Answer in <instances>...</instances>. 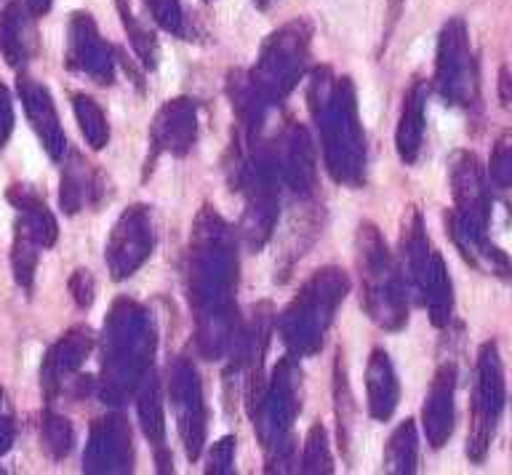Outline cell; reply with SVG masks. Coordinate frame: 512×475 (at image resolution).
Instances as JSON below:
<instances>
[{
	"instance_id": "cell-15",
	"label": "cell",
	"mask_w": 512,
	"mask_h": 475,
	"mask_svg": "<svg viewBox=\"0 0 512 475\" xmlns=\"http://www.w3.org/2000/svg\"><path fill=\"white\" fill-rule=\"evenodd\" d=\"M454 390L456 366L454 363H443L432 377L422 411L424 433H427V441H430L432 449H443L451 433H454Z\"/></svg>"
},
{
	"instance_id": "cell-8",
	"label": "cell",
	"mask_w": 512,
	"mask_h": 475,
	"mask_svg": "<svg viewBox=\"0 0 512 475\" xmlns=\"http://www.w3.org/2000/svg\"><path fill=\"white\" fill-rule=\"evenodd\" d=\"M67 67L102 86H110L115 78V51L102 41L94 17L86 11H75L67 25Z\"/></svg>"
},
{
	"instance_id": "cell-1",
	"label": "cell",
	"mask_w": 512,
	"mask_h": 475,
	"mask_svg": "<svg viewBox=\"0 0 512 475\" xmlns=\"http://www.w3.org/2000/svg\"><path fill=\"white\" fill-rule=\"evenodd\" d=\"M307 99L323 134L328 171L336 182L358 187L366 171V147L352 83L347 78L334 81V73L328 67H318L310 75Z\"/></svg>"
},
{
	"instance_id": "cell-7",
	"label": "cell",
	"mask_w": 512,
	"mask_h": 475,
	"mask_svg": "<svg viewBox=\"0 0 512 475\" xmlns=\"http://www.w3.org/2000/svg\"><path fill=\"white\" fill-rule=\"evenodd\" d=\"M152 227L147 206H128L115 222L107 241V267L115 281L134 275L152 251Z\"/></svg>"
},
{
	"instance_id": "cell-2",
	"label": "cell",
	"mask_w": 512,
	"mask_h": 475,
	"mask_svg": "<svg viewBox=\"0 0 512 475\" xmlns=\"http://www.w3.org/2000/svg\"><path fill=\"white\" fill-rule=\"evenodd\" d=\"M152 326L142 307L128 299L115 302L104 329V398L120 403V398L142 385L144 369L150 366Z\"/></svg>"
},
{
	"instance_id": "cell-19",
	"label": "cell",
	"mask_w": 512,
	"mask_h": 475,
	"mask_svg": "<svg viewBox=\"0 0 512 475\" xmlns=\"http://www.w3.org/2000/svg\"><path fill=\"white\" fill-rule=\"evenodd\" d=\"M6 198L8 203L19 211V219H16V222H19L43 249H51L56 243V238H59V225H56L54 214L48 211L46 201L27 185H11L8 187Z\"/></svg>"
},
{
	"instance_id": "cell-5",
	"label": "cell",
	"mask_w": 512,
	"mask_h": 475,
	"mask_svg": "<svg viewBox=\"0 0 512 475\" xmlns=\"http://www.w3.org/2000/svg\"><path fill=\"white\" fill-rule=\"evenodd\" d=\"M312 25L307 19H294L291 25H283L280 30L264 41L259 65L251 73V81L259 89L267 105H278L280 99L291 94L296 81L307 70V57H310Z\"/></svg>"
},
{
	"instance_id": "cell-26",
	"label": "cell",
	"mask_w": 512,
	"mask_h": 475,
	"mask_svg": "<svg viewBox=\"0 0 512 475\" xmlns=\"http://www.w3.org/2000/svg\"><path fill=\"white\" fill-rule=\"evenodd\" d=\"M115 3H118V14L123 19L128 38H131L136 57L147 70H155L158 67V38L150 27L144 25L142 17H136V11L131 9V0H115Z\"/></svg>"
},
{
	"instance_id": "cell-28",
	"label": "cell",
	"mask_w": 512,
	"mask_h": 475,
	"mask_svg": "<svg viewBox=\"0 0 512 475\" xmlns=\"http://www.w3.org/2000/svg\"><path fill=\"white\" fill-rule=\"evenodd\" d=\"M40 246L35 238H32L27 230H24L19 222H16L14 230V246H11V267H14V278L22 289L30 291L32 281H35V270H38V257Z\"/></svg>"
},
{
	"instance_id": "cell-4",
	"label": "cell",
	"mask_w": 512,
	"mask_h": 475,
	"mask_svg": "<svg viewBox=\"0 0 512 475\" xmlns=\"http://www.w3.org/2000/svg\"><path fill=\"white\" fill-rule=\"evenodd\" d=\"M347 286H350V281L339 267H326L299 291L294 305L286 307L280 329H283L286 345L294 353H318L328 321L334 318L336 305L347 294Z\"/></svg>"
},
{
	"instance_id": "cell-23",
	"label": "cell",
	"mask_w": 512,
	"mask_h": 475,
	"mask_svg": "<svg viewBox=\"0 0 512 475\" xmlns=\"http://www.w3.org/2000/svg\"><path fill=\"white\" fill-rule=\"evenodd\" d=\"M430 246H427V233H424V222L419 211H411L406 225V235H403V283L414 286L419 294L424 291V281L430 273Z\"/></svg>"
},
{
	"instance_id": "cell-24",
	"label": "cell",
	"mask_w": 512,
	"mask_h": 475,
	"mask_svg": "<svg viewBox=\"0 0 512 475\" xmlns=\"http://www.w3.org/2000/svg\"><path fill=\"white\" fill-rule=\"evenodd\" d=\"M422 302L430 310L432 326L443 329L451 318V307H454V291H451V278H448L446 262L440 254H432L430 273H427V281H424Z\"/></svg>"
},
{
	"instance_id": "cell-9",
	"label": "cell",
	"mask_w": 512,
	"mask_h": 475,
	"mask_svg": "<svg viewBox=\"0 0 512 475\" xmlns=\"http://www.w3.org/2000/svg\"><path fill=\"white\" fill-rule=\"evenodd\" d=\"M435 81L440 94L451 102L467 105L475 89L472 75V59L467 49V30L462 19H451L438 38V65H435Z\"/></svg>"
},
{
	"instance_id": "cell-13",
	"label": "cell",
	"mask_w": 512,
	"mask_h": 475,
	"mask_svg": "<svg viewBox=\"0 0 512 475\" xmlns=\"http://www.w3.org/2000/svg\"><path fill=\"white\" fill-rule=\"evenodd\" d=\"M198 139V107L187 97L171 99L160 107L152 121V145L160 153L182 158Z\"/></svg>"
},
{
	"instance_id": "cell-20",
	"label": "cell",
	"mask_w": 512,
	"mask_h": 475,
	"mask_svg": "<svg viewBox=\"0 0 512 475\" xmlns=\"http://www.w3.org/2000/svg\"><path fill=\"white\" fill-rule=\"evenodd\" d=\"M136 411H139V425L142 433L147 435L152 451H155V462L158 470L171 473V457H168L166 446V425H163V406H160V387L158 379L147 374L139 385L136 393Z\"/></svg>"
},
{
	"instance_id": "cell-25",
	"label": "cell",
	"mask_w": 512,
	"mask_h": 475,
	"mask_svg": "<svg viewBox=\"0 0 512 475\" xmlns=\"http://www.w3.org/2000/svg\"><path fill=\"white\" fill-rule=\"evenodd\" d=\"M416 465H419V435L414 419H406L395 427V433L384 446V470L406 475L416 473Z\"/></svg>"
},
{
	"instance_id": "cell-29",
	"label": "cell",
	"mask_w": 512,
	"mask_h": 475,
	"mask_svg": "<svg viewBox=\"0 0 512 475\" xmlns=\"http://www.w3.org/2000/svg\"><path fill=\"white\" fill-rule=\"evenodd\" d=\"M40 441H43V449H46L51 459L67 457L72 451V443H75L70 419L56 414V411H46L43 414V425H40Z\"/></svg>"
},
{
	"instance_id": "cell-11",
	"label": "cell",
	"mask_w": 512,
	"mask_h": 475,
	"mask_svg": "<svg viewBox=\"0 0 512 475\" xmlns=\"http://www.w3.org/2000/svg\"><path fill=\"white\" fill-rule=\"evenodd\" d=\"M86 473H128L134 462L131 430L120 414L99 419L91 427V441L86 449Z\"/></svg>"
},
{
	"instance_id": "cell-18",
	"label": "cell",
	"mask_w": 512,
	"mask_h": 475,
	"mask_svg": "<svg viewBox=\"0 0 512 475\" xmlns=\"http://www.w3.org/2000/svg\"><path fill=\"white\" fill-rule=\"evenodd\" d=\"M366 395H368V414L376 422H387L395 414L400 401L398 374L392 369V361L384 350H374L368 355L366 366Z\"/></svg>"
},
{
	"instance_id": "cell-22",
	"label": "cell",
	"mask_w": 512,
	"mask_h": 475,
	"mask_svg": "<svg viewBox=\"0 0 512 475\" xmlns=\"http://www.w3.org/2000/svg\"><path fill=\"white\" fill-rule=\"evenodd\" d=\"M451 185H454V198L462 209V217L470 225H478V219L486 214V203H483V179H480L478 161L470 153L454 155Z\"/></svg>"
},
{
	"instance_id": "cell-17",
	"label": "cell",
	"mask_w": 512,
	"mask_h": 475,
	"mask_svg": "<svg viewBox=\"0 0 512 475\" xmlns=\"http://www.w3.org/2000/svg\"><path fill=\"white\" fill-rule=\"evenodd\" d=\"M107 182L83 155L72 153L70 161L62 169V190H59V206L64 214H78L83 206H99L104 201Z\"/></svg>"
},
{
	"instance_id": "cell-21",
	"label": "cell",
	"mask_w": 512,
	"mask_h": 475,
	"mask_svg": "<svg viewBox=\"0 0 512 475\" xmlns=\"http://www.w3.org/2000/svg\"><path fill=\"white\" fill-rule=\"evenodd\" d=\"M424 107H427V86L416 78L411 89L406 91L403 113H400L398 131H395V147L406 163H414L419 158V150H422Z\"/></svg>"
},
{
	"instance_id": "cell-30",
	"label": "cell",
	"mask_w": 512,
	"mask_h": 475,
	"mask_svg": "<svg viewBox=\"0 0 512 475\" xmlns=\"http://www.w3.org/2000/svg\"><path fill=\"white\" fill-rule=\"evenodd\" d=\"M304 473H334V459H331L328 433L320 422H315V425L310 427V433H307V446H304Z\"/></svg>"
},
{
	"instance_id": "cell-35",
	"label": "cell",
	"mask_w": 512,
	"mask_h": 475,
	"mask_svg": "<svg viewBox=\"0 0 512 475\" xmlns=\"http://www.w3.org/2000/svg\"><path fill=\"white\" fill-rule=\"evenodd\" d=\"M14 446V419L6 414V403H3V390H0V457L8 454Z\"/></svg>"
},
{
	"instance_id": "cell-6",
	"label": "cell",
	"mask_w": 512,
	"mask_h": 475,
	"mask_svg": "<svg viewBox=\"0 0 512 475\" xmlns=\"http://www.w3.org/2000/svg\"><path fill=\"white\" fill-rule=\"evenodd\" d=\"M502 393V371H499L496 347L488 342L480 350L478 385H475V393H472V425L470 443H467V454H470L472 462H480L486 457L496 417L502 411Z\"/></svg>"
},
{
	"instance_id": "cell-27",
	"label": "cell",
	"mask_w": 512,
	"mask_h": 475,
	"mask_svg": "<svg viewBox=\"0 0 512 475\" xmlns=\"http://www.w3.org/2000/svg\"><path fill=\"white\" fill-rule=\"evenodd\" d=\"M72 110H75V118L80 123V131L83 137L94 150H102L110 142V123H107V115L94 99L86 97V94H75L72 97Z\"/></svg>"
},
{
	"instance_id": "cell-3",
	"label": "cell",
	"mask_w": 512,
	"mask_h": 475,
	"mask_svg": "<svg viewBox=\"0 0 512 475\" xmlns=\"http://www.w3.org/2000/svg\"><path fill=\"white\" fill-rule=\"evenodd\" d=\"M358 270L363 283V305H366L371 321L382 329H400L408 318L406 294H403V275H400L395 259H392L382 233L376 225L363 222L358 233Z\"/></svg>"
},
{
	"instance_id": "cell-16",
	"label": "cell",
	"mask_w": 512,
	"mask_h": 475,
	"mask_svg": "<svg viewBox=\"0 0 512 475\" xmlns=\"http://www.w3.org/2000/svg\"><path fill=\"white\" fill-rule=\"evenodd\" d=\"M35 14L22 0H11L0 14V51L6 57L8 67L22 70L38 49V33H35Z\"/></svg>"
},
{
	"instance_id": "cell-12",
	"label": "cell",
	"mask_w": 512,
	"mask_h": 475,
	"mask_svg": "<svg viewBox=\"0 0 512 475\" xmlns=\"http://www.w3.org/2000/svg\"><path fill=\"white\" fill-rule=\"evenodd\" d=\"M16 91H19V99H22L27 121H30V126L35 129V134H38L43 150H46L54 161H62L64 153H67V137H64L62 123H59V113H56L54 99H51L48 89L43 83L27 78V75H19Z\"/></svg>"
},
{
	"instance_id": "cell-34",
	"label": "cell",
	"mask_w": 512,
	"mask_h": 475,
	"mask_svg": "<svg viewBox=\"0 0 512 475\" xmlns=\"http://www.w3.org/2000/svg\"><path fill=\"white\" fill-rule=\"evenodd\" d=\"M14 121V99L6 83H0V147H6L14 134Z\"/></svg>"
},
{
	"instance_id": "cell-10",
	"label": "cell",
	"mask_w": 512,
	"mask_h": 475,
	"mask_svg": "<svg viewBox=\"0 0 512 475\" xmlns=\"http://www.w3.org/2000/svg\"><path fill=\"white\" fill-rule=\"evenodd\" d=\"M171 398H174L176 417H179V435L184 441V451L195 462L203 451V441H206V409H203L198 374H195V366L190 361L179 358L174 363Z\"/></svg>"
},
{
	"instance_id": "cell-31",
	"label": "cell",
	"mask_w": 512,
	"mask_h": 475,
	"mask_svg": "<svg viewBox=\"0 0 512 475\" xmlns=\"http://www.w3.org/2000/svg\"><path fill=\"white\" fill-rule=\"evenodd\" d=\"M147 11L160 30L171 35H184V11L179 0H147Z\"/></svg>"
},
{
	"instance_id": "cell-36",
	"label": "cell",
	"mask_w": 512,
	"mask_h": 475,
	"mask_svg": "<svg viewBox=\"0 0 512 475\" xmlns=\"http://www.w3.org/2000/svg\"><path fill=\"white\" fill-rule=\"evenodd\" d=\"M27 6H30V11L35 17H43V14H48V9L54 6V0H27Z\"/></svg>"
},
{
	"instance_id": "cell-14",
	"label": "cell",
	"mask_w": 512,
	"mask_h": 475,
	"mask_svg": "<svg viewBox=\"0 0 512 475\" xmlns=\"http://www.w3.org/2000/svg\"><path fill=\"white\" fill-rule=\"evenodd\" d=\"M91 347H94V334L86 326H75L48 350L46 358H43V369H40V382H43V393H46L48 401L83 366Z\"/></svg>"
},
{
	"instance_id": "cell-32",
	"label": "cell",
	"mask_w": 512,
	"mask_h": 475,
	"mask_svg": "<svg viewBox=\"0 0 512 475\" xmlns=\"http://www.w3.org/2000/svg\"><path fill=\"white\" fill-rule=\"evenodd\" d=\"M232 462H235V438L227 435L222 441H216L214 446H211V451H208L206 473H232Z\"/></svg>"
},
{
	"instance_id": "cell-37",
	"label": "cell",
	"mask_w": 512,
	"mask_h": 475,
	"mask_svg": "<svg viewBox=\"0 0 512 475\" xmlns=\"http://www.w3.org/2000/svg\"><path fill=\"white\" fill-rule=\"evenodd\" d=\"M272 3H275V0H256V6H259V9H270Z\"/></svg>"
},
{
	"instance_id": "cell-33",
	"label": "cell",
	"mask_w": 512,
	"mask_h": 475,
	"mask_svg": "<svg viewBox=\"0 0 512 475\" xmlns=\"http://www.w3.org/2000/svg\"><path fill=\"white\" fill-rule=\"evenodd\" d=\"M70 294L78 307H91L96 299V281L88 270H75L70 278Z\"/></svg>"
}]
</instances>
